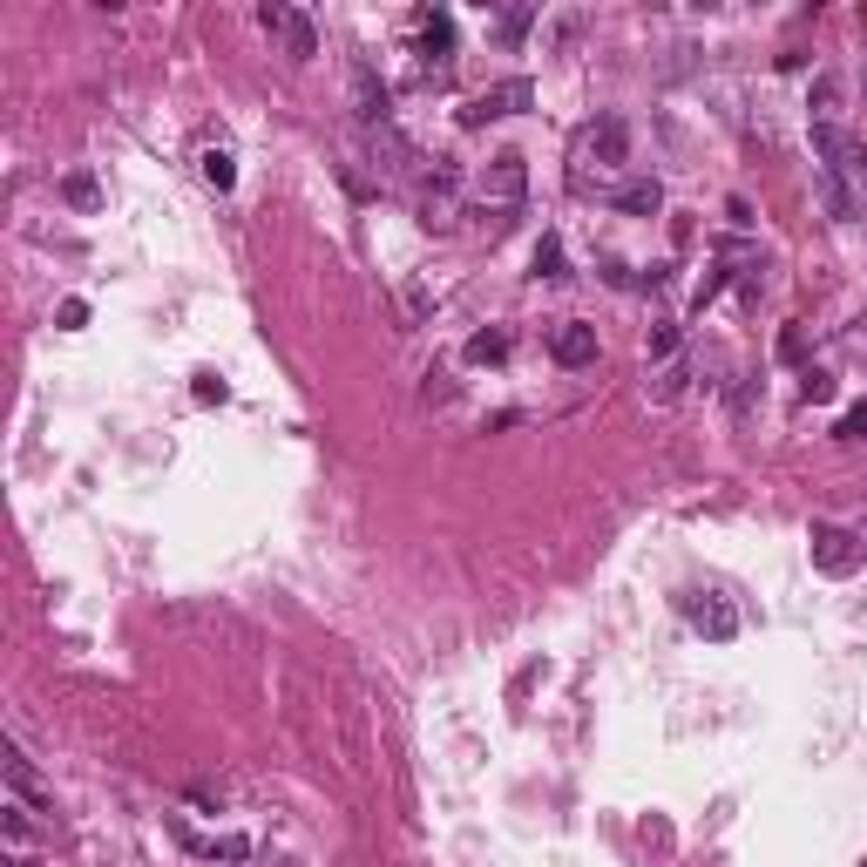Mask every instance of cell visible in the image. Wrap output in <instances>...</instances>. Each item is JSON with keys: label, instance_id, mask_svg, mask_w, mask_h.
Listing matches in <instances>:
<instances>
[{"label": "cell", "instance_id": "30bf717a", "mask_svg": "<svg viewBox=\"0 0 867 867\" xmlns=\"http://www.w3.org/2000/svg\"><path fill=\"white\" fill-rule=\"evenodd\" d=\"M0 773H8V793L21 807H48V786H42V773H34V759L21 753L14 739H8V753H0Z\"/></svg>", "mask_w": 867, "mask_h": 867}, {"label": "cell", "instance_id": "9a60e30c", "mask_svg": "<svg viewBox=\"0 0 867 867\" xmlns=\"http://www.w3.org/2000/svg\"><path fill=\"white\" fill-rule=\"evenodd\" d=\"M536 279H549V285L570 279V258H563V238H556V230H542V245H536Z\"/></svg>", "mask_w": 867, "mask_h": 867}, {"label": "cell", "instance_id": "8fae6325", "mask_svg": "<svg viewBox=\"0 0 867 867\" xmlns=\"http://www.w3.org/2000/svg\"><path fill=\"white\" fill-rule=\"evenodd\" d=\"M352 109H360V123H367V130H386V115H393V95H386V82H380L367 61L352 68Z\"/></svg>", "mask_w": 867, "mask_h": 867}, {"label": "cell", "instance_id": "cb8c5ba5", "mask_svg": "<svg viewBox=\"0 0 867 867\" xmlns=\"http://www.w3.org/2000/svg\"><path fill=\"white\" fill-rule=\"evenodd\" d=\"M685 380H691V367H685V360L657 367V386H651V401H678V393H685Z\"/></svg>", "mask_w": 867, "mask_h": 867}, {"label": "cell", "instance_id": "ba28073f", "mask_svg": "<svg viewBox=\"0 0 867 867\" xmlns=\"http://www.w3.org/2000/svg\"><path fill=\"white\" fill-rule=\"evenodd\" d=\"M420 82H441L454 61V14H420Z\"/></svg>", "mask_w": 867, "mask_h": 867}, {"label": "cell", "instance_id": "ffe728a7", "mask_svg": "<svg viewBox=\"0 0 867 867\" xmlns=\"http://www.w3.org/2000/svg\"><path fill=\"white\" fill-rule=\"evenodd\" d=\"M204 860H251V841L245 834H211V841H190Z\"/></svg>", "mask_w": 867, "mask_h": 867}, {"label": "cell", "instance_id": "1f68e13d", "mask_svg": "<svg viewBox=\"0 0 867 867\" xmlns=\"http://www.w3.org/2000/svg\"><path fill=\"white\" fill-rule=\"evenodd\" d=\"M854 536H860V542H867V522H860V529H854Z\"/></svg>", "mask_w": 867, "mask_h": 867}, {"label": "cell", "instance_id": "f1b7e54d", "mask_svg": "<svg viewBox=\"0 0 867 867\" xmlns=\"http://www.w3.org/2000/svg\"><path fill=\"white\" fill-rule=\"evenodd\" d=\"M196 401H204V407L224 401V380H217V373H196Z\"/></svg>", "mask_w": 867, "mask_h": 867}, {"label": "cell", "instance_id": "7402d4cb", "mask_svg": "<svg viewBox=\"0 0 867 867\" xmlns=\"http://www.w3.org/2000/svg\"><path fill=\"white\" fill-rule=\"evenodd\" d=\"M834 441H847V448H860V441H867V401H854V407L834 420Z\"/></svg>", "mask_w": 867, "mask_h": 867}, {"label": "cell", "instance_id": "9c48e42d", "mask_svg": "<svg viewBox=\"0 0 867 867\" xmlns=\"http://www.w3.org/2000/svg\"><path fill=\"white\" fill-rule=\"evenodd\" d=\"M549 360L583 373V367H597V326H583V319H563L556 333H549Z\"/></svg>", "mask_w": 867, "mask_h": 867}, {"label": "cell", "instance_id": "8992f818", "mask_svg": "<svg viewBox=\"0 0 867 867\" xmlns=\"http://www.w3.org/2000/svg\"><path fill=\"white\" fill-rule=\"evenodd\" d=\"M454 217H461V177L441 164V170L420 183V224L427 230H454Z\"/></svg>", "mask_w": 867, "mask_h": 867}, {"label": "cell", "instance_id": "277c9868", "mask_svg": "<svg viewBox=\"0 0 867 867\" xmlns=\"http://www.w3.org/2000/svg\"><path fill=\"white\" fill-rule=\"evenodd\" d=\"M813 570L820 576H854L860 563H867V542L854 536V529H841V522H813Z\"/></svg>", "mask_w": 867, "mask_h": 867}, {"label": "cell", "instance_id": "ac0fdd59", "mask_svg": "<svg viewBox=\"0 0 867 867\" xmlns=\"http://www.w3.org/2000/svg\"><path fill=\"white\" fill-rule=\"evenodd\" d=\"M61 196H68L75 211H102V183H95L89 170H68V177H61Z\"/></svg>", "mask_w": 867, "mask_h": 867}, {"label": "cell", "instance_id": "44dd1931", "mask_svg": "<svg viewBox=\"0 0 867 867\" xmlns=\"http://www.w3.org/2000/svg\"><path fill=\"white\" fill-rule=\"evenodd\" d=\"M725 285H732V264L719 258V264H712V271H705V279H698V292H691V312H705V305H712V299H719Z\"/></svg>", "mask_w": 867, "mask_h": 867}, {"label": "cell", "instance_id": "e0dca14e", "mask_svg": "<svg viewBox=\"0 0 867 867\" xmlns=\"http://www.w3.org/2000/svg\"><path fill=\"white\" fill-rule=\"evenodd\" d=\"M678 339H685V326L678 319H651V333H644V352L657 367H672V352H678Z\"/></svg>", "mask_w": 867, "mask_h": 867}, {"label": "cell", "instance_id": "5bb4252c", "mask_svg": "<svg viewBox=\"0 0 867 867\" xmlns=\"http://www.w3.org/2000/svg\"><path fill=\"white\" fill-rule=\"evenodd\" d=\"M196 170H204V183H211V190H230V183H238V156H230L224 143H211L204 156H196Z\"/></svg>", "mask_w": 867, "mask_h": 867}, {"label": "cell", "instance_id": "4dcf8cb0", "mask_svg": "<svg viewBox=\"0 0 867 867\" xmlns=\"http://www.w3.org/2000/svg\"><path fill=\"white\" fill-rule=\"evenodd\" d=\"M854 177H860V190H867V149H860V156H854Z\"/></svg>", "mask_w": 867, "mask_h": 867}, {"label": "cell", "instance_id": "52a82bcc", "mask_svg": "<svg viewBox=\"0 0 867 867\" xmlns=\"http://www.w3.org/2000/svg\"><path fill=\"white\" fill-rule=\"evenodd\" d=\"M583 156L597 170H623L630 164V123H623V115H597L589 136H583Z\"/></svg>", "mask_w": 867, "mask_h": 867}, {"label": "cell", "instance_id": "d4e9b609", "mask_svg": "<svg viewBox=\"0 0 867 867\" xmlns=\"http://www.w3.org/2000/svg\"><path fill=\"white\" fill-rule=\"evenodd\" d=\"M800 393H807V407H826V401H834V393H841V386H834V373H820V367H807V373H800Z\"/></svg>", "mask_w": 867, "mask_h": 867}, {"label": "cell", "instance_id": "4316f807", "mask_svg": "<svg viewBox=\"0 0 867 867\" xmlns=\"http://www.w3.org/2000/svg\"><path fill=\"white\" fill-rule=\"evenodd\" d=\"M0 813H8V841H14V847H27V834H34V820H27V807L14 800V807H0Z\"/></svg>", "mask_w": 867, "mask_h": 867}, {"label": "cell", "instance_id": "2e32d148", "mask_svg": "<svg viewBox=\"0 0 867 867\" xmlns=\"http://www.w3.org/2000/svg\"><path fill=\"white\" fill-rule=\"evenodd\" d=\"M841 95H847V82H841V75H820V82H813V95H807L813 123H834V115H841Z\"/></svg>", "mask_w": 867, "mask_h": 867}, {"label": "cell", "instance_id": "5b68a950", "mask_svg": "<svg viewBox=\"0 0 867 867\" xmlns=\"http://www.w3.org/2000/svg\"><path fill=\"white\" fill-rule=\"evenodd\" d=\"M685 617L698 638H712V644H732L739 638V604L719 597V589H685Z\"/></svg>", "mask_w": 867, "mask_h": 867}, {"label": "cell", "instance_id": "d6986e66", "mask_svg": "<svg viewBox=\"0 0 867 867\" xmlns=\"http://www.w3.org/2000/svg\"><path fill=\"white\" fill-rule=\"evenodd\" d=\"M468 360H475V367H502V360H508V333H502V326L475 333V339H468Z\"/></svg>", "mask_w": 867, "mask_h": 867}, {"label": "cell", "instance_id": "83f0119b", "mask_svg": "<svg viewBox=\"0 0 867 867\" xmlns=\"http://www.w3.org/2000/svg\"><path fill=\"white\" fill-rule=\"evenodd\" d=\"M89 326V299H61V333H82Z\"/></svg>", "mask_w": 867, "mask_h": 867}, {"label": "cell", "instance_id": "7c38bea8", "mask_svg": "<svg viewBox=\"0 0 867 867\" xmlns=\"http://www.w3.org/2000/svg\"><path fill=\"white\" fill-rule=\"evenodd\" d=\"M610 204H617L623 217H657V211H664V183H657V177H630V183L610 190Z\"/></svg>", "mask_w": 867, "mask_h": 867}, {"label": "cell", "instance_id": "603a6c76", "mask_svg": "<svg viewBox=\"0 0 867 867\" xmlns=\"http://www.w3.org/2000/svg\"><path fill=\"white\" fill-rule=\"evenodd\" d=\"M529 27H536V8H502V21H495V34H502L508 48H516V42H522Z\"/></svg>", "mask_w": 867, "mask_h": 867}, {"label": "cell", "instance_id": "7a4b0ae2", "mask_svg": "<svg viewBox=\"0 0 867 867\" xmlns=\"http://www.w3.org/2000/svg\"><path fill=\"white\" fill-rule=\"evenodd\" d=\"M529 102H536V82L529 75H508V82H495V89L461 102V130H488V123H502V115H522Z\"/></svg>", "mask_w": 867, "mask_h": 867}, {"label": "cell", "instance_id": "6da1fadb", "mask_svg": "<svg viewBox=\"0 0 867 867\" xmlns=\"http://www.w3.org/2000/svg\"><path fill=\"white\" fill-rule=\"evenodd\" d=\"M475 217L488 224V238H502L508 224H516V211H522V196H529V164L516 149H502V156H488V170H482V183H475Z\"/></svg>", "mask_w": 867, "mask_h": 867}, {"label": "cell", "instance_id": "4fadbf2b", "mask_svg": "<svg viewBox=\"0 0 867 867\" xmlns=\"http://www.w3.org/2000/svg\"><path fill=\"white\" fill-rule=\"evenodd\" d=\"M820 204H826V217H834V224H854V211H860L841 170H820Z\"/></svg>", "mask_w": 867, "mask_h": 867}, {"label": "cell", "instance_id": "3957f363", "mask_svg": "<svg viewBox=\"0 0 867 867\" xmlns=\"http://www.w3.org/2000/svg\"><path fill=\"white\" fill-rule=\"evenodd\" d=\"M258 27H264V34H279V48H285L292 61H312V55H319V27H312V14H305V8L264 0V8H258Z\"/></svg>", "mask_w": 867, "mask_h": 867}, {"label": "cell", "instance_id": "484cf974", "mask_svg": "<svg viewBox=\"0 0 867 867\" xmlns=\"http://www.w3.org/2000/svg\"><path fill=\"white\" fill-rule=\"evenodd\" d=\"M401 312H407V326H420L427 312H434V292H427V285H407V292H401Z\"/></svg>", "mask_w": 867, "mask_h": 867}, {"label": "cell", "instance_id": "f546056e", "mask_svg": "<svg viewBox=\"0 0 867 867\" xmlns=\"http://www.w3.org/2000/svg\"><path fill=\"white\" fill-rule=\"evenodd\" d=\"M779 352H786V360H800V352H807V333L786 326V333H779Z\"/></svg>", "mask_w": 867, "mask_h": 867}]
</instances>
